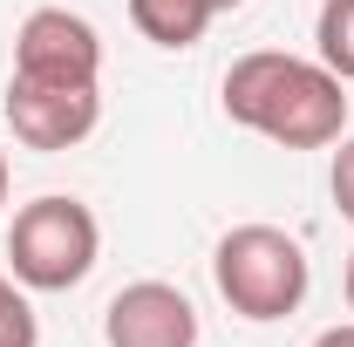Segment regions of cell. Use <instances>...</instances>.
<instances>
[{
	"instance_id": "cell-11",
	"label": "cell",
	"mask_w": 354,
	"mask_h": 347,
	"mask_svg": "<svg viewBox=\"0 0 354 347\" xmlns=\"http://www.w3.org/2000/svg\"><path fill=\"white\" fill-rule=\"evenodd\" d=\"M313 347H354V320H348V327H327V334H320Z\"/></svg>"
},
{
	"instance_id": "cell-12",
	"label": "cell",
	"mask_w": 354,
	"mask_h": 347,
	"mask_svg": "<svg viewBox=\"0 0 354 347\" xmlns=\"http://www.w3.org/2000/svg\"><path fill=\"white\" fill-rule=\"evenodd\" d=\"M7 184H14V171H7V150H0V212H7Z\"/></svg>"
},
{
	"instance_id": "cell-14",
	"label": "cell",
	"mask_w": 354,
	"mask_h": 347,
	"mask_svg": "<svg viewBox=\"0 0 354 347\" xmlns=\"http://www.w3.org/2000/svg\"><path fill=\"white\" fill-rule=\"evenodd\" d=\"M239 7H245V0H212V14H239Z\"/></svg>"
},
{
	"instance_id": "cell-9",
	"label": "cell",
	"mask_w": 354,
	"mask_h": 347,
	"mask_svg": "<svg viewBox=\"0 0 354 347\" xmlns=\"http://www.w3.org/2000/svg\"><path fill=\"white\" fill-rule=\"evenodd\" d=\"M0 347H41V320L14 272H0Z\"/></svg>"
},
{
	"instance_id": "cell-13",
	"label": "cell",
	"mask_w": 354,
	"mask_h": 347,
	"mask_svg": "<svg viewBox=\"0 0 354 347\" xmlns=\"http://www.w3.org/2000/svg\"><path fill=\"white\" fill-rule=\"evenodd\" d=\"M341 286H348V306H354V252H348V272H341Z\"/></svg>"
},
{
	"instance_id": "cell-2",
	"label": "cell",
	"mask_w": 354,
	"mask_h": 347,
	"mask_svg": "<svg viewBox=\"0 0 354 347\" xmlns=\"http://www.w3.org/2000/svg\"><path fill=\"white\" fill-rule=\"evenodd\" d=\"M212 279H218V300L239 313V320H286L300 313L313 286V265H307V245L279 225H232L212 252Z\"/></svg>"
},
{
	"instance_id": "cell-6",
	"label": "cell",
	"mask_w": 354,
	"mask_h": 347,
	"mask_svg": "<svg viewBox=\"0 0 354 347\" xmlns=\"http://www.w3.org/2000/svg\"><path fill=\"white\" fill-rule=\"evenodd\" d=\"M109 347H198V306L171 279H136L102 306Z\"/></svg>"
},
{
	"instance_id": "cell-10",
	"label": "cell",
	"mask_w": 354,
	"mask_h": 347,
	"mask_svg": "<svg viewBox=\"0 0 354 347\" xmlns=\"http://www.w3.org/2000/svg\"><path fill=\"white\" fill-rule=\"evenodd\" d=\"M327 191H334L341 218L354 225V136H341V150H334V164H327Z\"/></svg>"
},
{
	"instance_id": "cell-4",
	"label": "cell",
	"mask_w": 354,
	"mask_h": 347,
	"mask_svg": "<svg viewBox=\"0 0 354 347\" xmlns=\"http://www.w3.org/2000/svg\"><path fill=\"white\" fill-rule=\"evenodd\" d=\"M102 123V82H48V75H7V130L28 150H75Z\"/></svg>"
},
{
	"instance_id": "cell-3",
	"label": "cell",
	"mask_w": 354,
	"mask_h": 347,
	"mask_svg": "<svg viewBox=\"0 0 354 347\" xmlns=\"http://www.w3.org/2000/svg\"><path fill=\"white\" fill-rule=\"evenodd\" d=\"M102 259V225L82 198H28L14 225H7V272L28 286V293H68L82 286Z\"/></svg>"
},
{
	"instance_id": "cell-1",
	"label": "cell",
	"mask_w": 354,
	"mask_h": 347,
	"mask_svg": "<svg viewBox=\"0 0 354 347\" xmlns=\"http://www.w3.org/2000/svg\"><path fill=\"white\" fill-rule=\"evenodd\" d=\"M218 102L239 130L266 136L279 150H327L348 136V82L320 55L307 62L286 48H252L225 68Z\"/></svg>"
},
{
	"instance_id": "cell-5",
	"label": "cell",
	"mask_w": 354,
	"mask_h": 347,
	"mask_svg": "<svg viewBox=\"0 0 354 347\" xmlns=\"http://www.w3.org/2000/svg\"><path fill=\"white\" fill-rule=\"evenodd\" d=\"M14 75H48V82H102V41L82 14L68 7H35L14 35Z\"/></svg>"
},
{
	"instance_id": "cell-8",
	"label": "cell",
	"mask_w": 354,
	"mask_h": 347,
	"mask_svg": "<svg viewBox=\"0 0 354 347\" xmlns=\"http://www.w3.org/2000/svg\"><path fill=\"white\" fill-rule=\"evenodd\" d=\"M313 48H320V62H327L341 82H354V0H320Z\"/></svg>"
},
{
	"instance_id": "cell-7",
	"label": "cell",
	"mask_w": 354,
	"mask_h": 347,
	"mask_svg": "<svg viewBox=\"0 0 354 347\" xmlns=\"http://www.w3.org/2000/svg\"><path fill=\"white\" fill-rule=\"evenodd\" d=\"M212 21H218V14H212V0H130V28H136L150 48H171V55L198 48Z\"/></svg>"
}]
</instances>
